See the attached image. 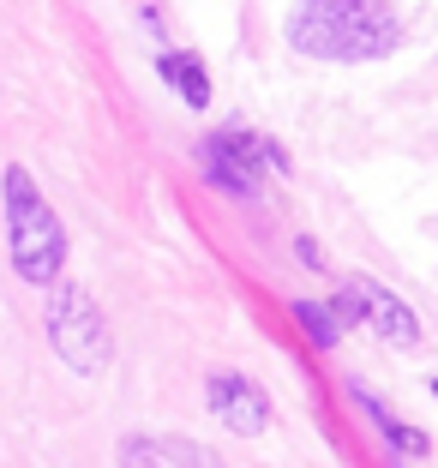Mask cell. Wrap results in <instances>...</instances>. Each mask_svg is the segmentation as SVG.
<instances>
[{
    "label": "cell",
    "mask_w": 438,
    "mask_h": 468,
    "mask_svg": "<svg viewBox=\"0 0 438 468\" xmlns=\"http://www.w3.org/2000/svg\"><path fill=\"white\" fill-rule=\"evenodd\" d=\"M288 42L313 60H379L397 48V13L390 0H301Z\"/></svg>",
    "instance_id": "cell-1"
},
{
    "label": "cell",
    "mask_w": 438,
    "mask_h": 468,
    "mask_svg": "<svg viewBox=\"0 0 438 468\" xmlns=\"http://www.w3.org/2000/svg\"><path fill=\"white\" fill-rule=\"evenodd\" d=\"M6 247H13V264L25 282H55L60 259H67L60 217L42 205L37 180L25 168H6Z\"/></svg>",
    "instance_id": "cell-2"
},
{
    "label": "cell",
    "mask_w": 438,
    "mask_h": 468,
    "mask_svg": "<svg viewBox=\"0 0 438 468\" xmlns=\"http://www.w3.org/2000/svg\"><path fill=\"white\" fill-rule=\"evenodd\" d=\"M48 343H55V355L67 360L72 372H102V360H109V324H102L96 301L79 289V282H60L55 289V306H48Z\"/></svg>",
    "instance_id": "cell-3"
},
{
    "label": "cell",
    "mask_w": 438,
    "mask_h": 468,
    "mask_svg": "<svg viewBox=\"0 0 438 468\" xmlns=\"http://www.w3.org/2000/svg\"><path fill=\"white\" fill-rule=\"evenodd\" d=\"M198 163H205V180L222 193H259V168H288V156L247 126H217L205 138Z\"/></svg>",
    "instance_id": "cell-4"
},
{
    "label": "cell",
    "mask_w": 438,
    "mask_h": 468,
    "mask_svg": "<svg viewBox=\"0 0 438 468\" xmlns=\"http://www.w3.org/2000/svg\"><path fill=\"white\" fill-rule=\"evenodd\" d=\"M337 318H360V324H372V331L384 336V343H421V324H414V313L397 301L390 289H379L372 276H348L343 282V294H337Z\"/></svg>",
    "instance_id": "cell-5"
},
{
    "label": "cell",
    "mask_w": 438,
    "mask_h": 468,
    "mask_svg": "<svg viewBox=\"0 0 438 468\" xmlns=\"http://www.w3.org/2000/svg\"><path fill=\"white\" fill-rule=\"evenodd\" d=\"M210 409H217V420L234 427V432H264L271 427L264 390L252 385V378H240V372H210Z\"/></svg>",
    "instance_id": "cell-6"
},
{
    "label": "cell",
    "mask_w": 438,
    "mask_h": 468,
    "mask_svg": "<svg viewBox=\"0 0 438 468\" xmlns=\"http://www.w3.org/2000/svg\"><path fill=\"white\" fill-rule=\"evenodd\" d=\"M121 456L126 463H180V468H205L210 463L205 444H187V439H126Z\"/></svg>",
    "instance_id": "cell-7"
},
{
    "label": "cell",
    "mask_w": 438,
    "mask_h": 468,
    "mask_svg": "<svg viewBox=\"0 0 438 468\" xmlns=\"http://www.w3.org/2000/svg\"><path fill=\"white\" fill-rule=\"evenodd\" d=\"M156 72L175 84L180 102H192V109H205V102H210V79H205V67H198L192 55H163V60H156Z\"/></svg>",
    "instance_id": "cell-8"
},
{
    "label": "cell",
    "mask_w": 438,
    "mask_h": 468,
    "mask_svg": "<svg viewBox=\"0 0 438 468\" xmlns=\"http://www.w3.org/2000/svg\"><path fill=\"white\" fill-rule=\"evenodd\" d=\"M294 318L306 324V336H313L318 348L337 343V324H343V318H337V306H318V301H294Z\"/></svg>",
    "instance_id": "cell-9"
},
{
    "label": "cell",
    "mask_w": 438,
    "mask_h": 468,
    "mask_svg": "<svg viewBox=\"0 0 438 468\" xmlns=\"http://www.w3.org/2000/svg\"><path fill=\"white\" fill-rule=\"evenodd\" d=\"M384 439H390V444H397V451H409V456H426V439H421V432H414V427H402V420H384Z\"/></svg>",
    "instance_id": "cell-10"
},
{
    "label": "cell",
    "mask_w": 438,
    "mask_h": 468,
    "mask_svg": "<svg viewBox=\"0 0 438 468\" xmlns=\"http://www.w3.org/2000/svg\"><path fill=\"white\" fill-rule=\"evenodd\" d=\"M433 397H438V378H433Z\"/></svg>",
    "instance_id": "cell-11"
}]
</instances>
